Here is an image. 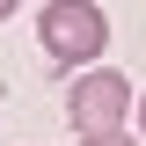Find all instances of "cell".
<instances>
[{"instance_id": "obj_1", "label": "cell", "mask_w": 146, "mask_h": 146, "mask_svg": "<svg viewBox=\"0 0 146 146\" xmlns=\"http://www.w3.org/2000/svg\"><path fill=\"white\" fill-rule=\"evenodd\" d=\"M36 44L51 66H95L110 51V15L95 0H44V15H36Z\"/></svg>"}, {"instance_id": "obj_2", "label": "cell", "mask_w": 146, "mask_h": 146, "mask_svg": "<svg viewBox=\"0 0 146 146\" xmlns=\"http://www.w3.org/2000/svg\"><path fill=\"white\" fill-rule=\"evenodd\" d=\"M66 117L80 139H102V131H124V117H139V95L117 66H80V80L66 88Z\"/></svg>"}, {"instance_id": "obj_3", "label": "cell", "mask_w": 146, "mask_h": 146, "mask_svg": "<svg viewBox=\"0 0 146 146\" xmlns=\"http://www.w3.org/2000/svg\"><path fill=\"white\" fill-rule=\"evenodd\" d=\"M80 146H146V139H131V131H102V139H80Z\"/></svg>"}, {"instance_id": "obj_4", "label": "cell", "mask_w": 146, "mask_h": 146, "mask_svg": "<svg viewBox=\"0 0 146 146\" xmlns=\"http://www.w3.org/2000/svg\"><path fill=\"white\" fill-rule=\"evenodd\" d=\"M15 7H22V0H0V22H7V15H15Z\"/></svg>"}, {"instance_id": "obj_5", "label": "cell", "mask_w": 146, "mask_h": 146, "mask_svg": "<svg viewBox=\"0 0 146 146\" xmlns=\"http://www.w3.org/2000/svg\"><path fill=\"white\" fill-rule=\"evenodd\" d=\"M139 139H146V95H139Z\"/></svg>"}]
</instances>
